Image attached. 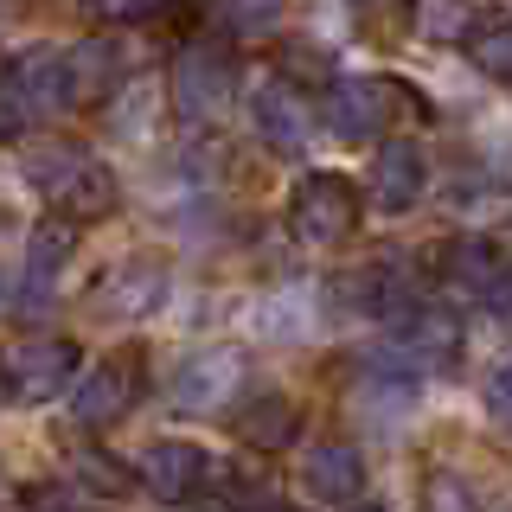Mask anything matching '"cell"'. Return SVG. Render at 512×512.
Segmentation results:
<instances>
[{
    "mask_svg": "<svg viewBox=\"0 0 512 512\" xmlns=\"http://www.w3.org/2000/svg\"><path fill=\"white\" fill-rule=\"evenodd\" d=\"M295 480H301V493L320 500V506H359V493H365V455L352 442H314V448H301Z\"/></svg>",
    "mask_w": 512,
    "mask_h": 512,
    "instance_id": "12",
    "label": "cell"
},
{
    "mask_svg": "<svg viewBox=\"0 0 512 512\" xmlns=\"http://www.w3.org/2000/svg\"><path fill=\"white\" fill-rule=\"evenodd\" d=\"M71 250H77V231H71V224L45 218L39 231H32V244H26V288H20L26 308H45V295H52V282L64 276Z\"/></svg>",
    "mask_w": 512,
    "mask_h": 512,
    "instance_id": "16",
    "label": "cell"
},
{
    "mask_svg": "<svg viewBox=\"0 0 512 512\" xmlns=\"http://www.w3.org/2000/svg\"><path fill=\"white\" fill-rule=\"evenodd\" d=\"M32 128H39V109H32V96H26V84H20V64L0 58V148L26 141Z\"/></svg>",
    "mask_w": 512,
    "mask_h": 512,
    "instance_id": "21",
    "label": "cell"
},
{
    "mask_svg": "<svg viewBox=\"0 0 512 512\" xmlns=\"http://www.w3.org/2000/svg\"><path fill=\"white\" fill-rule=\"evenodd\" d=\"M250 128H256V141H263L269 154L295 160V154H308V141H314V109L301 103V90L263 84L250 96Z\"/></svg>",
    "mask_w": 512,
    "mask_h": 512,
    "instance_id": "13",
    "label": "cell"
},
{
    "mask_svg": "<svg viewBox=\"0 0 512 512\" xmlns=\"http://www.w3.org/2000/svg\"><path fill=\"white\" fill-rule=\"evenodd\" d=\"M26 180L39 192L45 205H52L58 224H96L109 218L122 205V180L109 173V160H96L90 148H77V141H45V148L26 154Z\"/></svg>",
    "mask_w": 512,
    "mask_h": 512,
    "instance_id": "1",
    "label": "cell"
},
{
    "mask_svg": "<svg viewBox=\"0 0 512 512\" xmlns=\"http://www.w3.org/2000/svg\"><path fill=\"white\" fill-rule=\"evenodd\" d=\"M167 96L180 122H218L237 96V52L224 39H186L167 64Z\"/></svg>",
    "mask_w": 512,
    "mask_h": 512,
    "instance_id": "3",
    "label": "cell"
},
{
    "mask_svg": "<svg viewBox=\"0 0 512 512\" xmlns=\"http://www.w3.org/2000/svg\"><path fill=\"white\" fill-rule=\"evenodd\" d=\"M480 404H487L493 429L512 436V352H500V359L487 365V378H480Z\"/></svg>",
    "mask_w": 512,
    "mask_h": 512,
    "instance_id": "24",
    "label": "cell"
},
{
    "mask_svg": "<svg viewBox=\"0 0 512 512\" xmlns=\"http://www.w3.org/2000/svg\"><path fill=\"white\" fill-rule=\"evenodd\" d=\"M423 512H487V506H480V493L455 468H429L423 474Z\"/></svg>",
    "mask_w": 512,
    "mask_h": 512,
    "instance_id": "23",
    "label": "cell"
},
{
    "mask_svg": "<svg viewBox=\"0 0 512 512\" xmlns=\"http://www.w3.org/2000/svg\"><path fill=\"white\" fill-rule=\"evenodd\" d=\"M167 301V263L154 256H122L103 282H96V308L116 314V320H141Z\"/></svg>",
    "mask_w": 512,
    "mask_h": 512,
    "instance_id": "14",
    "label": "cell"
},
{
    "mask_svg": "<svg viewBox=\"0 0 512 512\" xmlns=\"http://www.w3.org/2000/svg\"><path fill=\"white\" fill-rule=\"evenodd\" d=\"M135 480L154 493V500H167V506H186V500H199V487L212 480V455H205L199 442H180V436H160L141 448V461H135Z\"/></svg>",
    "mask_w": 512,
    "mask_h": 512,
    "instance_id": "9",
    "label": "cell"
},
{
    "mask_svg": "<svg viewBox=\"0 0 512 512\" xmlns=\"http://www.w3.org/2000/svg\"><path fill=\"white\" fill-rule=\"evenodd\" d=\"M0 365H7V397H13V404H52L58 391L77 384L84 352H77V340H64V333H39V340L7 346Z\"/></svg>",
    "mask_w": 512,
    "mask_h": 512,
    "instance_id": "6",
    "label": "cell"
},
{
    "mask_svg": "<svg viewBox=\"0 0 512 512\" xmlns=\"http://www.w3.org/2000/svg\"><path fill=\"white\" fill-rule=\"evenodd\" d=\"M384 352H391L410 378L442 372V365H455V352H461V314L442 308V301H416L410 314H397V340Z\"/></svg>",
    "mask_w": 512,
    "mask_h": 512,
    "instance_id": "8",
    "label": "cell"
},
{
    "mask_svg": "<svg viewBox=\"0 0 512 512\" xmlns=\"http://www.w3.org/2000/svg\"><path fill=\"white\" fill-rule=\"evenodd\" d=\"M461 52L480 77H493V84H512V20L506 13H487L468 39H461Z\"/></svg>",
    "mask_w": 512,
    "mask_h": 512,
    "instance_id": "18",
    "label": "cell"
},
{
    "mask_svg": "<svg viewBox=\"0 0 512 512\" xmlns=\"http://www.w3.org/2000/svg\"><path fill=\"white\" fill-rule=\"evenodd\" d=\"M26 512H103V506L71 480H39V487H26Z\"/></svg>",
    "mask_w": 512,
    "mask_h": 512,
    "instance_id": "25",
    "label": "cell"
},
{
    "mask_svg": "<svg viewBox=\"0 0 512 512\" xmlns=\"http://www.w3.org/2000/svg\"><path fill=\"white\" fill-rule=\"evenodd\" d=\"M506 269H512V256L493 244V237H480V231L436 244V282L455 288V295H468V301H487L493 288L506 282Z\"/></svg>",
    "mask_w": 512,
    "mask_h": 512,
    "instance_id": "10",
    "label": "cell"
},
{
    "mask_svg": "<svg viewBox=\"0 0 512 512\" xmlns=\"http://www.w3.org/2000/svg\"><path fill=\"white\" fill-rule=\"evenodd\" d=\"M404 96H410L404 77H333L320 90V122H327V135L352 141V148L391 141V116Z\"/></svg>",
    "mask_w": 512,
    "mask_h": 512,
    "instance_id": "4",
    "label": "cell"
},
{
    "mask_svg": "<svg viewBox=\"0 0 512 512\" xmlns=\"http://www.w3.org/2000/svg\"><path fill=\"white\" fill-rule=\"evenodd\" d=\"M77 480H84V493L90 500H116V493H128L135 487V468H122L109 448H77Z\"/></svg>",
    "mask_w": 512,
    "mask_h": 512,
    "instance_id": "22",
    "label": "cell"
},
{
    "mask_svg": "<svg viewBox=\"0 0 512 512\" xmlns=\"http://www.w3.org/2000/svg\"><path fill=\"white\" fill-rule=\"evenodd\" d=\"M487 308H493V314H500L506 327H512V269H506V282H500V288L487 295Z\"/></svg>",
    "mask_w": 512,
    "mask_h": 512,
    "instance_id": "28",
    "label": "cell"
},
{
    "mask_svg": "<svg viewBox=\"0 0 512 512\" xmlns=\"http://www.w3.org/2000/svg\"><path fill=\"white\" fill-rule=\"evenodd\" d=\"M13 404V397H7V365H0V410H7Z\"/></svg>",
    "mask_w": 512,
    "mask_h": 512,
    "instance_id": "29",
    "label": "cell"
},
{
    "mask_svg": "<svg viewBox=\"0 0 512 512\" xmlns=\"http://www.w3.org/2000/svg\"><path fill=\"white\" fill-rule=\"evenodd\" d=\"M423 192H429V154H423V141H410V135L378 141V160H372V205H378V212L384 218H404Z\"/></svg>",
    "mask_w": 512,
    "mask_h": 512,
    "instance_id": "11",
    "label": "cell"
},
{
    "mask_svg": "<svg viewBox=\"0 0 512 512\" xmlns=\"http://www.w3.org/2000/svg\"><path fill=\"white\" fill-rule=\"evenodd\" d=\"M212 20L231 32L224 45H237V39H263V32H276L282 26V7H218Z\"/></svg>",
    "mask_w": 512,
    "mask_h": 512,
    "instance_id": "26",
    "label": "cell"
},
{
    "mask_svg": "<svg viewBox=\"0 0 512 512\" xmlns=\"http://www.w3.org/2000/svg\"><path fill=\"white\" fill-rule=\"evenodd\" d=\"M141 391H148V359H141L135 346L96 359L90 372H77V384H71V416H77V429H109V423H122V416L141 404Z\"/></svg>",
    "mask_w": 512,
    "mask_h": 512,
    "instance_id": "5",
    "label": "cell"
},
{
    "mask_svg": "<svg viewBox=\"0 0 512 512\" xmlns=\"http://www.w3.org/2000/svg\"><path fill=\"white\" fill-rule=\"evenodd\" d=\"M237 436H244V448H256V455H276V448H288L301 436V410L288 404L282 391H256L244 410H237Z\"/></svg>",
    "mask_w": 512,
    "mask_h": 512,
    "instance_id": "17",
    "label": "cell"
},
{
    "mask_svg": "<svg viewBox=\"0 0 512 512\" xmlns=\"http://www.w3.org/2000/svg\"><path fill=\"white\" fill-rule=\"evenodd\" d=\"M333 45H320V39H282V77L276 84H288V90H327L333 84Z\"/></svg>",
    "mask_w": 512,
    "mask_h": 512,
    "instance_id": "20",
    "label": "cell"
},
{
    "mask_svg": "<svg viewBox=\"0 0 512 512\" xmlns=\"http://www.w3.org/2000/svg\"><path fill=\"white\" fill-rule=\"evenodd\" d=\"M480 20H487V13H468V7H416V26H423V32H442V39H455V45L468 39Z\"/></svg>",
    "mask_w": 512,
    "mask_h": 512,
    "instance_id": "27",
    "label": "cell"
},
{
    "mask_svg": "<svg viewBox=\"0 0 512 512\" xmlns=\"http://www.w3.org/2000/svg\"><path fill=\"white\" fill-rule=\"evenodd\" d=\"M487 512H512V493H500V500H493V506H487Z\"/></svg>",
    "mask_w": 512,
    "mask_h": 512,
    "instance_id": "30",
    "label": "cell"
},
{
    "mask_svg": "<svg viewBox=\"0 0 512 512\" xmlns=\"http://www.w3.org/2000/svg\"><path fill=\"white\" fill-rule=\"evenodd\" d=\"M346 512H384V506H346Z\"/></svg>",
    "mask_w": 512,
    "mask_h": 512,
    "instance_id": "31",
    "label": "cell"
},
{
    "mask_svg": "<svg viewBox=\"0 0 512 512\" xmlns=\"http://www.w3.org/2000/svg\"><path fill=\"white\" fill-rule=\"evenodd\" d=\"M20 64V84H26V96H32V109H39V122L45 116H58V109H71V96H64V52H20L13 58Z\"/></svg>",
    "mask_w": 512,
    "mask_h": 512,
    "instance_id": "19",
    "label": "cell"
},
{
    "mask_svg": "<svg viewBox=\"0 0 512 512\" xmlns=\"http://www.w3.org/2000/svg\"><path fill=\"white\" fill-rule=\"evenodd\" d=\"M359 218H365L359 186H352L346 173H333V167L301 173L295 192H288V231H295L301 250H340V244H352Z\"/></svg>",
    "mask_w": 512,
    "mask_h": 512,
    "instance_id": "2",
    "label": "cell"
},
{
    "mask_svg": "<svg viewBox=\"0 0 512 512\" xmlns=\"http://www.w3.org/2000/svg\"><path fill=\"white\" fill-rule=\"evenodd\" d=\"M116 77H122L116 39H77L71 52H64V96H71V109L103 103V96L116 90Z\"/></svg>",
    "mask_w": 512,
    "mask_h": 512,
    "instance_id": "15",
    "label": "cell"
},
{
    "mask_svg": "<svg viewBox=\"0 0 512 512\" xmlns=\"http://www.w3.org/2000/svg\"><path fill=\"white\" fill-rule=\"evenodd\" d=\"M244 378H250V365H244L237 346H199V352H186V365L173 372V410L224 416L244 397Z\"/></svg>",
    "mask_w": 512,
    "mask_h": 512,
    "instance_id": "7",
    "label": "cell"
}]
</instances>
